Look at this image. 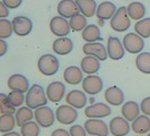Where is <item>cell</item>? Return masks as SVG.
<instances>
[{"instance_id": "1", "label": "cell", "mask_w": 150, "mask_h": 136, "mask_svg": "<svg viewBox=\"0 0 150 136\" xmlns=\"http://www.w3.org/2000/svg\"><path fill=\"white\" fill-rule=\"evenodd\" d=\"M47 100L49 99L46 97V92H44V89L38 84H33L28 92L26 93L25 103L30 109H38L40 107L45 106Z\"/></svg>"}, {"instance_id": "2", "label": "cell", "mask_w": 150, "mask_h": 136, "mask_svg": "<svg viewBox=\"0 0 150 136\" xmlns=\"http://www.w3.org/2000/svg\"><path fill=\"white\" fill-rule=\"evenodd\" d=\"M38 68L41 74L44 76H53L59 70V60L55 56L46 53L40 57L38 61Z\"/></svg>"}, {"instance_id": "3", "label": "cell", "mask_w": 150, "mask_h": 136, "mask_svg": "<svg viewBox=\"0 0 150 136\" xmlns=\"http://www.w3.org/2000/svg\"><path fill=\"white\" fill-rule=\"evenodd\" d=\"M130 19L131 18L128 14V9L125 7H120L112 17L110 25L115 32H125L130 27Z\"/></svg>"}, {"instance_id": "4", "label": "cell", "mask_w": 150, "mask_h": 136, "mask_svg": "<svg viewBox=\"0 0 150 136\" xmlns=\"http://www.w3.org/2000/svg\"><path fill=\"white\" fill-rule=\"evenodd\" d=\"M123 47L125 49V51L129 53H141V51L144 48V41L143 38H141L139 34L137 33H128L124 35L123 38Z\"/></svg>"}, {"instance_id": "5", "label": "cell", "mask_w": 150, "mask_h": 136, "mask_svg": "<svg viewBox=\"0 0 150 136\" xmlns=\"http://www.w3.org/2000/svg\"><path fill=\"white\" fill-rule=\"evenodd\" d=\"M83 127L89 135L108 136V134L111 133L110 127H107V124L98 118H89L87 121H85Z\"/></svg>"}, {"instance_id": "6", "label": "cell", "mask_w": 150, "mask_h": 136, "mask_svg": "<svg viewBox=\"0 0 150 136\" xmlns=\"http://www.w3.org/2000/svg\"><path fill=\"white\" fill-rule=\"evenodd\" d=\"M34 117H35V121L41 127H44V128L51 127L54 120L57 119L55 115L53 113V110L47 106L40 107L38 109H35Z\"/></svg>"}, {"instance_id": "7", "label": "cell", "mask_w": 150, "mask_h": 136, "mask_svg": "<svg viewBox=\"0 0 150 136\" xmlns=\"http://www.w3.org/2000/svg\"><path fill=\"white\" fill-rule=\"evenodd\" d=\"M55 117L57 120L60 124L63 125H70L72 122H75L78 118V112L76 110V108L69 106V105H63L60 106L57 111H55Z\"/></svg>"}, {"instance_id": "8", "label": "cell", "mask_w": 150, "mask_h": 136, "mask_svg": "<svg viewBox=\"0 0 150 136\" xmlns=\"http://www.w3.org/2000/svg\"><path fill=\"white\" fill-rule=\"evenodd\" d=\"M50 30L54 35L63 38L67 37L70 33L71 27H70V23L67 21V18L62 17V16H55L50 21Z\"/></svg>"}, {"instance_id": "9", "label": "cell", "mask_w": 150, "mask_h": 136, "mask_svg": "<svg viewBox=\"0 0 150 136\" xmlns=\"http://www.w3.org/2000/svg\"><path fill=\"white\" fill-rule=\"evenodd\" d=\"M14 33L18 37H26L33 30V23L26 16H16L11 21Z\"/></svg>"}, {"instance_id": "10", "label": "cell", "mask_w": 150, "mask_h": 136, "mask_svg": "<svg viewBox=\"0 0 150 136\" xmlns=\"http://www.w3.org/2000/svg\"><path fill=\"white\" fill-rule=\"evenodd\" d=\"M125 49L123 43L116 37H110L107 39V53L110 59L112 60H120L124 57Z\"/></svg>"}, {"instance_id": "11", "label": "cell", "mask_w": 150, "mask_h": 136, "mask_svg": "<svg viewBox=\"0 0 150 136\" xmlns=\"http://www.w3.org/2000/svg\"><path fill=\"white\" fill-rule=\"evenodd\" d=\"M83 90L89 95H96L103 90V81L96 75H88L83 81Z\"/></svg>"}, {"instance_id": "12", "label": "cell", "mask_w": 150, "mask_h": 136, "mask_svg": "<svg viewBox=\"0 0 150 136\" xmlns=\"http://www.w3.org/2000/svg\"><path fill=\"white\" fill-rule=\"evenodd\" d=\"M110 132L114 136H125L130 133L129 121L124 117H115L110 121Z\"/></svg>"}, {"instance_id": "13", "label": "cell", "mask_w": 150, "mask_h": 136, "mask_svg": "<svg viewBox=\"0 0 150 136\" xmlns=\"http://www.w3.org/2000/svg\"><path fill=\"white\" fill-rule=\"evenodd\" d=\"M83 51L86 56H93L96 57L100 61L106 60L108 57L107 50L102 43L98 42H91V43H85L83 47Z\"/></svg>"}, {"instance_id": "14", "label": "cell", "mask_w": 150, "mask_h": 136, "mask_svg": "<svg viewBox=\"0 0 150 136\" xmlns=\"http://www.w3.org/2000/svg\"><path fill=\"white\" fill-rule=\"evenodd\" d=\"M45 92H46V97L51 102L58 103L66 94V86L62 82H58V81L52 82L47 85Z\"/></svg>"}, {"instance_id": "15", "label": "cell", "mask_w": 150, "mask_h": 136, "mask_svg": "<svg viewBox=\"0 0 150 136\" xmlns=\"http://www.w3.org/2000/svg\"><path fill=\"white\" fill-rule=\"evenodd\" d=\"M8 87L11 91H18L22 93H27L30 90V84L27 78L22 74H14L8 78Z\"/></svg>"}, {"instance_id": "16", "label": "cell", "mask_w": 150, "mask_h": 136, "mask_svg": "<svg viewBox=\"0 0 150 136\" xmlns=\"http://www.w3.org/2000/svg\"><path fill=\"white\" fill-rule=\"evenodd\" d=\"M111 115V108L105 103H95L85 109V116L88 118H105Z\"/></svg>"}, {"instance_id": "17", "label": "cell", "mask_w": 150, "mask_h": 136, "mask_svg": "<svg viewBox=\"0 0 150 136\" xmlns=\"http://www.w3.org/2000/svg\"><path fill=\"white\" fill-rule=\"evenodd\" d=\"M104 98L107 101V103L112 105V106L117 107L124 103L123 91L121 90L120 87H117V86H110V87H107L105 91V94H104Z\"/></svg>"}, {"instance_id": "18", "label": "cell", "mask_w": 150, "mask_h": 136, "mask_svg": "<svg viewBox=\"0 0 150 136\" xmlns=\"http://www.w3.org/2000/svg\"><path fill=\"white\" fill-rule=\"evenodd\" d=\"M79 13V8L76 4V0H61L58 5V14L64 18H71Z\"/></svg>"}, {"instance_id": "19", "label": "cell", "mask_w": 150, "mask_h": 136, "mask_svg": "<svg viewBox=\"0 0 150 136\" xmlns=\"http://www.w3.org/2000/svg\"><path fill=\"white\" fill-rule=\"evenodd\" d=\"M66 101L69 106L76 109H81L87 105V98L83 91L72 90L66 95Z\"/></svg>"}, {"instance_id": "20", "label": "cell", "mask_w": 150, "mask_h": 136, "mask_svg": "<svg viewBox=\"0 0 150 136\" xmlns=\"http://www.w3.org/2000/svg\"><path fill=\"white\" fill-rule=\"evenodd\" d=\"M81 68L77 67V66H70L66 68L64 73H63V79L66 81V83L70 85H78V84L83 83V76Z\"/></svg>"}, {"instance_id": "21", "label": "cell", "mask_w": 150, "mask_h": 136, "mask_svg": "<svg viewBox=\"0 0 150 136\" xmlns=\"http://www.w3.org/2000/svg\"><path fill=\"white\" fill-rule=\"evenodd\" d=\"M53 51L57 54H61V56H66L72 51L74 49V42L71 41V39L69 38H58L57 40L53 41L52 44Z\"/></svg>"}, {"instance_id": "22", "label": "cell", "mask_w": 150, "mask_h": 136, "mask_svg": "<svg viewBox=\"0 0 150 136\" xmlns=\"http://www.w3.org/2000/svg\"><path fill=\"white\" fill-rule=\"evenodd\" d=\"M116 6L111 1H103L98 5L96 10V16L99 19H112L114 14L116 13Z\"/></svg>"}, {"instance_id": "23", "label": "cell", "mask_w": 150, "mask_h": 136, "mask_svg": "<svg viewBox=\"0 0 150 136\" xmlns=\"http://www.w3.org/2000/svg\"><path fill=\"white\" fill-rule=\"evenodd\" d=\"M140 107L135 101H128L122 105V116L128 121H134L140 115Z\"/></svg>"}, {"instance_id": "24", "label": "cell", "mask_w": 150, "mask_h": 136, "mask_svg": "<svg viewBox=\"0 0 150 136\" xmlns=\"http://www.w3.org/2000/svg\"><path fill=\"white\" fill-rule=\"evenodd\" d=\"M99 59H97L96 57H93V56H86L81 59L80 62V68L83 73L86 74H95L97 73L100 68V64H99Z\"/></svg>"}, {"instance_id": "25", "label": "cell", "mask_w": 150, "mask_h": 136, "mask_svg": "<svg viewBox=\"0 0 150 136\" xmlns=\"http://www.w3.org/2000/svg\"><path fill=\"white\" fill-rule=\"evenodd\" d=\"M76 4L79 8V13L85 17H93L96 15L97 4L95 0H76Z\"/></svg>"}, {"instance_id": "26", "label": "cell", "mask_w": 150, "mask_h": 136, "mask_svg": "<svg viewBox=\"0 0 150 136\" xmlns=\"http://www.w3.org/2000/svg\"><path fill=\"white\" fill-rule=\"evenodd\" d=\"M132 129L137 134L150 133V119L146 115H140L134 121H132Z\"/></svg>"}, {"instance_id": "27", "label": "cell", "mask_w": 150, "mask_h": 136, "mask_svg": "<svg viewBox=\"0 0 150 136\" xmlns=\"http://www.w3.org/2000/svg\"><path fill=\"white\" fill-rule=\"evenodd\" d=\"M83 41H86L87 43H91V42H96L100 40V30L97 25L95 24H89L86 26V29L83 31L81 33Z\"/></svg>"}, {"instance_id": "28", "label": "cell", "mask_w": 150, "mask_h": 136, "mask_svg": "<svg viewBox=\"0 0 150 136\" xmlns=\"http://www.w3.org/2000/svg\"><path fill=\"white\" fill-rule=\"evenodd\" d=\"M127 9H128V14L130 18L134 19V21H140L143 18V16L146 15V7L139 1L131 2L127 7Z\"/></svg>"}, {"instance_id": "29", "label": "cell", "mask_w": 150, "mask_h": 136, "mask_svg": "<svg viewBox=\"0 0 150 136\" xmlns=\"http://www.w3.org/2000/svg\"><path fill=\"white\" fill-rule=\"evenodd\" d=\"M34 117V112L32 111V109L28 107H21L15 113V118H16V124L18 127H22L24 124L32 121Z\"/></svg>"}, {"instance_id": "30", "label": "cell", "mask_w": 150, "mask_h": 136, "mask_svg": "<svg viewBox=\"0 0 150 136\" xmlns=\"http://www.w3.org/2000/svg\"><path fill=\"white\" fill-rule=\"evenodd\" d=\"M135 66L139 72L143 74H150V52H141L135 59Z\"/></svg>"}, {"instance_id": "31", "label": "cell", "mask_w": 150, "mask_h": 136, "mask_svg": "<svg viewBox=\"0 0 150 136\" xmlns=\"http://www.w3.org/2000/svg\"><path fill=\"white\" fill-rule=\"evenodd\" d=\"M16 118L14 115H1L0 117V132L1 133H8L15 128Z\"/></svg>"}, {"instance_id": "32", "label": "cell", "mask_w": 150, "mask_h": 136, "mask_svg": "<svg viewBox=\"0 0 150 136\" xmlns=\"http://www.w3.org/2000/svg\"><path fill=\"white\" fill-rule=\"evenodd\" d=\"M134 31L141 38H150V18H142L134 24Z\"/></svg>"}, {"instance_id": "33", "label": "cell", "mask_w": 150, "mask_h": 136, "mask_svg": "<svg viewBox=\"0 0 150 136\" xmlns=\"http://www.w3.org/2000/svg\"><path fill=\"white\" fill-rule=\"evenodd\" d=\"M70 27H71V31H74V32H83L85 29H86V26H87V19H86V17L83 15V14H80V13H78V14H76L75 16H72L71 18H70Z\"/></svg>"}, {"instance_id": "34", "label": "cell", "mask_w": 150, "mask_h": 136, "mask_svg": "<svg viewBox=\"0 0 150 136\" xmlns=\"http://www.w3.org/2000/svg\"><path fill=\"white\" fill-rule=\"evenodd\" d=\"M22 136H38L40 135V125L35 121H28L21 127Z\"/></svg>"}, {"instance_id": "35", "label": "cell", "mask_w": 150, "mask_h": 136, "mask_svg": "<svg viewBox=\"0 0 150 136\" xmlns=\"http://www.w3.org/2000/svg\"><path fill=\"white\" fill-rule=\"evenodd\" d=\"M0 112L1 115H15L16 108L8 100L7 95L1 93L0 95Z\"/></svg>"}, {"instance_id": "36", "label": "cell", "mask_w": 150, "mask_h": 136, "mask_svg": "<svg viewBox=\"0 0 150 136\" xmlns=\"http://www.w3.org/2000/svg\"><path fill=\"white\" fill-rule=\"evenodd\" d=\"M13 33H14L13 23L9 22L6 18H1L0 19V39L1 40L8 39Z\"/></svg>"}, {"instance_id": "37", "label": "cell", "mask_w": 150, "mask_h": 136, "mask_svg": "<svg viewBox=\"0 0 150 136\" xmlns=\"http://www.w3.org/2000/svg\"><path fill=\"white\" fill-rule=\"evenodd\" d=\"M7 98L9 100V102L15 107V108H17V107H22V105H24L26 97L24 95V93H22V92L11 91L10 93H8Z\"/></svg>"}, {"instance_id": "38", "label": "cell", "mask_w": 150, "mask_h": 136, "mask_svg": "<svg viewBox=\"0 0 150 136\" xmlns=\"http://www.w3.org/2000/svg\"><path fill=\"white\" fill-rule=\"evenodd\" d=\"M70 135L71 136H86V129L80 125H72L70 127Z\"/></svg>"}, {"instance_id": "39", "label": "cell", "mask_w": 150, "mask_h": 136, "mask_svg": "<svg viewBox=\"0 0 150 136\" xmlns=\"http://www.w3.org/2000/svg\"><path fill=\"white\" fill-rule=\"evenodd\" d=\"M140 109H141V111H142L143 115L150 116V97H147V98H144L142 101H141V103H140Z\"/></svg>"}, {"instance_id": "40", "label": "cell", "mask_w": 150, "mask_h": 136, "mask_svg": "<svg viewBox=\"0 0 150 136\" xmlns=\"http://www.w3.org/2000/svg\"><path fill=\"white\" fill-rule=\"evenodd\" d=\"M9 9H16L22 5L23 0H1Z\"/></svg>"}, {"instance_id": "41", "label": "cell", "mask_w": 150, "mask_h": 136, "mask_svg": "<svg viewBox=\"0 0 150 136\" xmlns=\"http://www.w3.org/2000/svg\"><path fill=\"white\" fill-rule=\"evenodd\" d=\"M9 15V8L1 1L0 2V17L1 18H6Z\"/></svg>"}, {"instance_id": "42", "label": "cell", "mask_w": 150, "mask_h": 136, "mask_svg": "<svg viewBox=\"0 0 150 136\" xmlns=\"http://www.w3.org/2000/svg\"><path fill=\"white\" fill-rule=\"evenodd\" d=\"M51 136H71V135H70V132H67L66 129L58 128L55 129L54 132H52Z\"/></svg>"}, {"instance_id": "43", "label": "cell", "mask_w": 150, "mask_h": 136, "mask_svg": "<svg viewBox=\"0 0 150 136\" xmlns=\"http://www.w3.org/2000/svg\"><path fill=\"white\" fill-rule=\"evenodd\" d=\"M8 50V44L6 43L5 40H0V56H4L7 52Z\"/></svg>"}, {"instance_id": "44", "label": "cell", "mask_w": 150, "mask_h": 136, "mask_svg": "<svg viewBox=\"0 0 150 136\" xmlns=\"http://www.w3.org/2000/svg\"><path fill=\"white\" fill-rule=\"evenodd\" d=\"M2 136H22V135L18 134L17 132H8V133H4Z\"/></svg>"}, {"instance_id": "45", "label": "cell", "mask_w": 150, "mask_h": 136, "mask_svg": "<svg viewBox=\"0 0 150 136\" xmlns=\"http://www.w3.org/2000/svg\"><path fill=\"white\" fill-rule=\"evenodd\" d=\"M148 136H150V133H149V134H148Z\"/></svg>"}, {"instance_id": "46", "label": "cell", "mask_w": 150, "mask_h": 136, "mask_svg": "<svg viewBox=\"0 0 150 136\" xmlns=\"http://www.w3.org/2000/svg\"><path fill=\"white\" fill-rule=\"evenodd\" d=\"M91 136H95V135H91Z\"/></svg>"}]
</instances>
